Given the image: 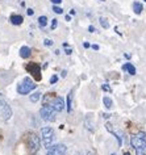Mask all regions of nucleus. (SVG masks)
Listing matches in <instances>:
<instances>
[{
    "instance_id": "obj_1",
    "label": "nucleus",
    "mask_w": 146,
    "mask_h": 155,
    "mask_svg": "<svg viewBox=\"0 0 146 155\" xmlns=\"http://www.w3.org/2000/svg\"><path fill=\"white\" fill-rule=\"evenodd\" d=\"M130 145L136 150L137 155H146V133L140 131L130 138Z\"/></svg>"
},
{
    "instance_id": "obj_2",
    "label": "nucleus",
    "mask_w": 146,
    "mask_h": 155,
    "mask_svg": "<svg viewBox=\"0 0 146 155\" xmlns=\"http://www.w3.org/2000/svg\"><path fill=\"white\" fill-rule=\"evenodd\" d=\"M26 146H28V150H29L30 155H36L38 153V150H40V147H41L40 137H38L36 133L30 131V133L28 134V137H26Z\"/></svg>"
},
{
    "instance_id": "obj_3",
    "label": "nucleus",
    "mask_w": 146,
    "mask_h": 155,
    "mask_svg": "<svg viewBox=\"0 0 146 155\" xmlns=\"http://www.w3.org/2000/svg\"><path fill=\"white\" fill-rule=\"evenodd\" d=\"M54 141V130L50 126H44L41 129V142L45 149H49Z\"/></svg>"
},
{
    "instance_id": "obj_4",
    "label": "nucleus",
    "mask_w": 146,
    "mask_h": 155,
    "mask_svg": "<svg viewBox=\"0 0 146 155\" xmlns=\"http://www.w3.org/2000/svg\"><path fill=\"white\" fill-rule=\"evenodd\" d=\"M36 87H37V84L34 83L30 78H24L22 82L17 86V92L20 95H28L33 90H36Z\"/></svg>"
},
{
    "instance_id": "obj_5",
    "label": "nucleus",
    "mask_w": 146,
    "mask_h": 155,
    "mask_svg": "<svg viewBox=\"0 0 146 155\" xmlns=\"http://www.w3.org/2000/svg\"><path fill=\"white\" fill-rule=\"evenodd\" d=\"M55 109L53 108L50 104H44L42 108L40 109V114H41V118L44 121H48V122H53L55 121Z\"/></svg>"
},
{
    "instance_id": "obj_6",
    "label": "nucleus",
    "mask_w": 146,
    "mask_h": 155,
    "mask_svg": "<svg viewBox=\"0 0 146 155\" xmlns=\"http://www.w3.org/2000/svg\"><path fill=\"white\" fill-rule=\"evenodd\" d=\"M0 117L4 120V121H8L12 117V109L8 105V103L3 99H0Z\"/></svg>"
},
{
    "instance_id": "obj_7",
    "label": "nucleus",
    "mask_w": 146,
    "mask_h": 155,
    "mask_svg": "<svg viewBox=\"0 0 146 155\" xmlns=\"http://www.w3.org/2000/svg\"><path fill=\"white\" fill-rule=\"evenodd\" d=\"M66 151L67 147L63 143H58V145H51L49 147L46 155H66Z\"/></svg>"
},
{
    "instance_id": "obj_8",
    "label": "nucleus",
    "mask_w": 146,
    "mask_h": 155,
    "mask_svg": "<svg viewBox=\"0 0 146 155\" xmlns=\"http://www.w3.org/2000/svg\"><path fill=\"white\" fill-rule=\"evenodd\" d=\"M44 104H50V105L54 108L55 112H62L65 109V100L61 97V96H51L50 103H44Z\"/></svg>"
},
{
    "instance_id": "obj_9",
    "label": "nucleus",
    "mask_w": 146,
    "mask_h": 155,
    "mask_svg": "<svg viewBox=\"0 0 146 155\" xmlns=\"http://www.w3.org/2000/svg\"><path fill=\"white\" fill-rule=\"evenodd\" d=\"M26 71L30 72L32 75L36 78V80H41V67L34 62H30V63L26 64Z\"/></svg>"
},
{
    "instance_id": "obj_10",
    "label": "nucleus",
    "mask_w": 146,
    "mask_h": 155,
    "mask_svg": "<svg viewBox=\"0 0 146 155\" xmlns=\"http://www.w3.org/2000/svg\"><path fill=\"white\" fill-rule=\"evenodd\" d=\"M107 130L111 131V133H112L114 137H116L117 142H118V146H121V145H122V135H121L120 133H117L116 130H113V129H112V125H111V124H107Z\"/></svg>"
},
{
    "instance_id": "obj_11",
    "label": "nucleus",
    "mask_w": 146,
    "mask_h": 155,
    "mask_svg": "<svg viewBox=\"0 0 146 155\" xmlns=\"http://www.w3.org/2000/svg\"><path fill=\"white\" fill-rule=\"evenodd\" d=\"M122 70H124V71H126L128 74H130V75H136V67H134L132 63H125V64H122Z\"/></svg>"
},
{
    "instance_id": "obj_12",
    "label": "nucleus",
    "mask_w": 146,
    "mask_h": 155,
    "mask_svg": "<svg viewBox=\"0 0 146 155\" xmlns=\"http://www.w3.org/2000/svg\"><path fill=\"white\" fill-rule=\"evenodd\" d=\"M22 21H24V18L20 15H12L11 16V22H12L13 25H21Z\"/></svg>"
},
{
    "instance_id": "obj_13",
    "label": "nucleus",
    "mask_w": 146,
    "mask_h": 155,
    "mask_svg": "<svg viewBox=\"0 0 146 155\" xmlns=\"http://www.w3.org/2000/svg\"><path fill=\"white\" fill-rule=\"evenodd\" d=\"M30 48H28V46H22V48L20 49V57L24 58V59H26V58L30 57Z\"/></svg>"
},
{
    "instance_id": "obj_14",
    "label": "nucleus",
    "mask_w": 146,
    "mask_h": 155,
    "mask_svg": "<svg viewBox=\"0 0 146 155\" xmlns=\"http://www.w3.org/2000/svg\"><path fill=\"white\" fill-rule=\"evenodd\" d=\"M133 11H134V13H136V15H140L142 11H144V7H142L141 3L134 2V3H133Z\"/></svg>"
},
{
    "instance_id": "obj_15",
    "label": "nucleus",
    "mask_w": 146,
    "mask_h": 155,
    "mask_svg": "<svg viewBox=\"0 0 146 155\" xmlns=\"http://www.w3.org/2000/svg\"><path fill=\"white\" fill-rule=\"evenodd\" d=\"M103 104H104V107L107 108V109H111L112 108V105H113V101H112V99L111 97H103Z\"/></svg>"
},
{
    "instance_id": "obj_16",
    "label": "nucleus",
    "mask_w": 146,
    "mask_h": 155,
    "mask_svg": "<svg viewBox=\"0 0 146 155\" xmlns=\"http://www.w3.org/2000/svg\"><path fill=\"white\" fill-rule=\"evenodd\" d=\"M71 101H72V91L68 92V95H67V104H66V107H67V112L70 113L71 112Z\"/></svg>"
},
{
    "instance_id": "obj_17",
    "label": "nucleus",
    "mask_w": 146,
    "mask_h": 155,
    "mask_svg": "<svg viewBox=\"0 0 146 155\" xmlns=\"http://www.w3.org/2000/svg\"><path fill=\"white\" fill-rule=\"evenodd\" d=\"M40 99H41V92H34V94L30 95V101L32 103H37Z\"/></svg>"
},
{
    "instance_id": "obj_18",
    "label": "nucleus",
    "mask_w": 146,
    "mask_h": 155,
    "mask_svg": "<svg viewBox=\"0 0 146 155\" xmlns=\"http://www.w3.org/2000/svg\"><path fill=\"white\" fill-rule=\"evenodd\" d=\"M38 24H40L41 28L46 26V24H48V17H46V16H40V17H38Z\"/></svg>"
},
{
    "instance_id": "obj_19",
    "label": "nucleus",
    "mask_w": 146,
    "mask_h": 155,
    "mask_svg": "<svg viewBox=\"0 0 146 155\" xmlns=\"http://www.w3.org/2000/svg\"><path fill=\"white\" fill-rule=\"evenodd\" d=\"M99 21H100V25L104 29H108L109 28V22H108V20H107L105 17H100V18H99Z\"/></svg>"
},
{
    "instance_id": "obj_20",
    "label": "nucleus",
    "mask_w": 146,
    "mask_h": 155,
    "mask_svg": "<svg viewBox=\"0 0 146 155\" xmlns=\"http://www.w3.org/2000/svg\"><path fill=\"white\" fill-rule=\"evenodd\" d=\"M53 11H54L55 13H58V15H61V13L63 12V9L61 8V7H58V5H54V7H53Z\"/></svg>"
},
{
    "instance_id": "obj_21",
    "label": "nucleus",
    "mask_w": 146,
    "mask_h": 155,
    "mask_svg": "<svg viewBox=\"0 0 146 155\" xmlns=\"http://www.w3.org/2000/svg\"><path fill=\"white\" fill-rule=\"evenodd\" d=\"M58 82V76L57 75H53L51 78H50V84H54V83H57Z\"/></svg>"
},
{
    "instance_id": "obj_22",
    "label": "nucleus",
    "mask_w": 146,
    "mask_h": 155,
    "mask_svg": "<svg viewBox=\"0 0 146 155\" xmlns=\"http://www.w3.org/2000/svg\"><path fill=\"white\" fill-rule=\"evenodd\" d=\"M44 44H45V46H51L53 45V41L49 40V38H46V40L44 41Z\"/></svg>"
},
{
    "instance_id": "obj_23",
    "label": "nucleus",
    "mask_w": 146,
    "mask_h": 155,
    "mask_svg": "<svg viewBox=\"0 0 146 155\" xmlns=\"http://www.w3.org/2000/svg\"><path fill=\"white\" fill-rule=\"evenodd\" d=\"M101 88H103V90H104V91H108V92H111V88H109L108 86H107V84H103Z\"/></svg>"
},
{
    "instance_id": "obj_24",
    "label": "nucleus",
    "mask_w": 146,
    "mask_h": 155,
    "mask_svg": "<svg viewBox=\"0 0 146 155\" xmlns=\"http://www.w3.org/2000/svg\"><path fill=\"white\" fill-rule=\"evenodd\" d=\"M88 30H90V32H91V33H94V32H96L95 26H92V25H90V26H88Z\"/></svg>"
},
{
    "instance_id": "obj_25",
    "label": "nucleus",
    "mask_w": 146,
    "mask_h": 155,
    "mask_svg": "<svg viewBox=\"0 0 146 155\" xmlns=\"http://www.w3.org/2000/svg\"><path fill=\"white\" fill-rule=\"evenodd\" d=\"M57 24H58V22H57V20H53V24H51V29H55Z\"/></svg>"
},
{
    "instance_id": "obj_26",
    "label": "nucleus",
    "mask_w": 146,
    "mask_h": 155,
    "mask_svg": "<svg viewBox=\"0 0 146 155\" xmlns=\"http://www.w3.org/2000/svg\"><path fill=\"white\" fill-rule=\"evenodd\" d=\"M26 13H28V15H29V16H32V15L34 13V11H33V9H30V8H29L28 11H26Z\"/></svg>"
},
{
    "instance_id": "obj_27",
    "label": "nucleus",
    "mask_w": 146,
    "mask_h": 155,
    "mask_svg": "<svg viewBox=\"0 0 146 155\" xmlns=\"http://www.w3.org/2000/svg\"><path fill=\"white\" fill-rule=\"evenodd\" d=\"M51 3H54V4H59V3H62V0H51Z\"/></svg>"
},
{
    "instance_id": "obj_28",
    "label": "nucleus",
    "mask_w": 146,
    "mask_h": 155,
    "mask_svg": "<svg viewBox=\"0 0 146 155\" xmlns=\"http://www.w3.org/2000/svg\"><path fill=\"white\" fill-rule=\"evenodd\" d=\"M71 53H72V50H71V49H67V48H66V54H68V55H70Z\"/></svg>"
},
{
    "instance_id": "obj_29",
    "label": "nucleus",
    "mask_w": 146,
    "mask_h": 155,
    "mask_svg": "<svg viewBox=\"0 0 146 155\" xmlns=\"http://www.w3.org/2000/svg\"><path fill=\"white\" fill-rule=\"evenodd\" d=\"M92 49H95V50H99V46H98V45H92Z\"/></svg>"
},
{
    "instance_id": "obj_30",
    "label": "nucleus",
    "mask_w": 146,
    "mask_h": 155,
    "mask_svg": "<svg viewBox=\"0 0 146 155\" xmlns=\"http://www.w3.org/2000/svg\"><path fill=\"white\" fill-rule=\"evenodd\" d=\"M109 116H111V114H108V113H105V114H103V117H104V118H109Z\"/></svg>"
},
{
    "instance_id": "obj_31",
    "label": "nucleus",
    "mask_w": 146,
    "mask_h": 155,
    "mask_svg": "<svg viewBox=\"0 0 146 155\" xmlns=\"http://www.w3.org/2000/svg\"><path fill=\"white\" fill-rule=\"evenodd\" d=\"M83 45H84V48H90V44H88V42H84Z\"/></svg>"
},
{
    "instance_id": "obj_32",
    "label": "nucleus",
    "mask_w": 146,
    "mask_h": 155,
    "mask_svg": "<svg viewBox=\"0 0 146 155\" xmlns=\"http://www.w3.org/2000/svg\"><path fill=\"white\" fill-rule=\"evenodd\" d=\"M124 155H130V154L129 153H124Z\"/></svg>"
},
{
    "instance_id": "obj_33",
    "label": "nucleus",
    "mask_w": 146,
    "mask_h": 155,
    "mask_svg": "<svg viewBox=\"0 0 146 155\" xmlns=\"http://www.w3.org/2000/svg\"><path fill=\"white\" fill-rule=\"evenodd\" d=\"M78 155H83V154H80V153H79V154H78Z\"/></svg>"
},
{
    "instance_id": "obj_34",
    "label": "nucleus",
    "mask_w": 146,
    "mask_h": 155,
    "mask_svg": "<svg viewBox=\"0 0 146 155\" xmlns=\"http://www.w3.org/2000/svg\"><path fill=\"white\" fill-rule=\"evenodd\" d=\"M100 2H104V0H100Z\"/></svg>"
},
{
    "instance_id": "obj_35",
    "label": "nucleus",
    "mask_w": 146,
    "mask_h": 155,
    "mask_svg": "<svg viewBox=\"0 0 146 155\" xmlns=\"http://www.w3.org/2000/svg\"><path fill=\"white\" fill-rule=\"evenodd\" d=\"M112 155H116V154H112Z\"/></svg>"
},
{
    "instance_id": "obj_36",
    "label": "nucleus",
    "mask_w": 146,
    "mask_h": 155,
    "mask_svg": "<svg viewBox=\"0 0 146 155\" xmlns=\"http://www.w3.org/2000/svg\"><path fill=\"white\" fill-rule=\"evenodd\" d=\"M145 2H146V0H145Z\"/></svg>"
}]
</instances>
